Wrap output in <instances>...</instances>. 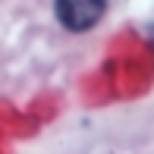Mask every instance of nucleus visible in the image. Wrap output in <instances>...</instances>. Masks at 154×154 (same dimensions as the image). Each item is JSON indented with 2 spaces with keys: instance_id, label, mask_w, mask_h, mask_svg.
Masks as SVG:
<instances>
[{
  "instance_id": "obj_1",
  "label": "nucleus",
  "mask_w": 154,
  "mask_h": 154,
  "mask_svg": "<svg viewBox=\"0 0 154 154\" xmlns=\"http://www.w3.org/2000/svg\"><path fill=\"white\" fill-rule=\"evenodd\" d=\"M107 0H54V13L69 32H88L101 22Z\"/></svg>"
}]
</instances>
